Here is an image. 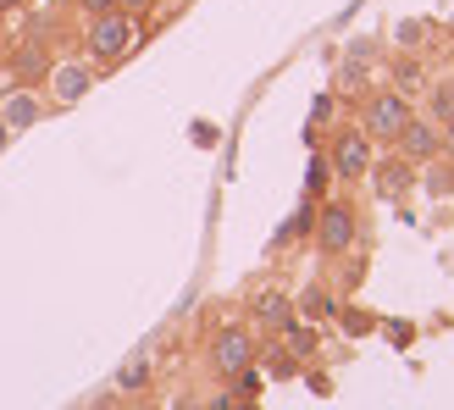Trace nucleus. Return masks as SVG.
Here are the masks:
<instances>
[{
	"mask_svg": "<svg viewBox=\"0 0 454 410\" xmlns=\"http://www.w3.org/2000/svg\"><path fill=\"white\" fill-rule=\"evenodd\" d=\"M416 117L411 95H399V89H377V95H366V106H360V133H366L372 145H394L399 128Z\"/></svg>",
	"mask_w": 454,
	"mask_h": 410,
	"instance_id": "1",
	"label": "nucleus"
},
{
	"mask_svg": "<svg viewBox=\"0 0 454 410\" xmlns=\"http://www.w3.org/2000/svg\"><path fill=\"white\" fill-rule=\"evenodd\" d=\"M310 233H316V249H322V261H344L349 249H355V239H360L355 205H349V200H327L322 211H316Z\"/></svg>",
	"mask_w": 454,
	"mask_h": 410,
	"instance_id": "2",
	"label": "nucleus"
},
{
	"mask_svg": "<svg viewBox=\"0 0 454 410\" xmlns=\"http://www.w3.org/2000/svg\"><path fill=\"white\" fill-rule=\"evenodd\" d=\"M133 44H139V22H133L122 6L100 12L95 22H89V56H95V61H122Z\"/></svg>",
	"mask_w": 454,
	"mask_h": 410,
	"instance_id": "3",
	"label": "nucleus"
},
{
	"mask_svg": "<svg viewBox=\"0 0 454 410\" xmlns=\"http://www.w3.org/2000/svg\"><path fill=\"white\" fill-rule=\"evenodd\" d=\"M249 367H255V338H249V327H239V322L216 327V338H211V372L222 382H233Z\"/></svg>",
	"mask_w": 454,
	"mask_h": 410,
	"instance_id": "4",
	"label": "nucleus"
},
{
	"mask_svg": "<svg viewBox=\"0 0 454 410\" xmlns=\"http://www.w3.org/2000/svg\"><path fill=\"white\" fill-rule=\"evenodd\" d=\"M372 139L360 128H338L333 133V145H327V167L344 177V184H360V177H372Z\"/></svg>",
	"mask_w": 454,
	"mask_h": 410,
	"instance_id": "5",
	"label": "nucleus"
},
{
	"mask_svg": "<svg viewBox=\"0 0 454 410\" xmlns=\"http://www.w3.org/2000/svg\"><path fill=\"white\" fill-rule=\"evenodd\" d=\"M394 150H399L411 167H427V162H438V155H443V128H438L433 117H411V122L399 128Z\"/></svg>",
	"mask_w": 454,
	"mask_h": 410,
	"instance_id": "6",
	"label": "nucleus"
},
{
	"mask_svg": "<svg viewBox=\"0 0 454 410\" xmlns=\"http://www.w3.org/2000/svg\"><path fill=\"white\" fill-rule=\"evenodd\" d=\"M372 172H377V189H382V200H404L411 194V184H416V167L404 162V155H394V162H372Z\"/></svg>",
	"mask_w": 454,
	"mask_h": 410,
	"instance_id": "7",
	"label": "nucleus"
},
{
	"mask_svg": "<svg viewBox=\"0 0 454 410\" xmlns=\"http://www.w3.org/2000/svg\"><path fill=\"white\" fill-rule=\"evenodd\" d=\"M421 117H433L438 128L454 122V83H433V95H427V111H421Z\"/></svg>",
	"mask_w": 454,
	"mask_h": 410,
	"instance_id": "8",
	"label": "nucleus"
},
{
	"mask_svg": "<svg viewBox=\"0 0 454 410\" xmlns=\"http://www.w3.org/2000/svg\"><path fill=\"white\" fill-rule=\"evenodd\" d=\"M34 117H39V100H34V95H12V100H6V117H0V122L17 133V128H28Z\"/></svg>",
	"mask_w": 454,
	"mask_h": 410,
	"instance_id": "9",
	"label": "nucleus"
},
{
	"mask_svg": "<svg viewBox=\"0 0 454 410\" xmlns=\"http://www.w3.org/2000/svg\"><path fill=\"white\" fill-rule=\"evenodd\" d=\"M150 377H155L150 360H133V367L117 372V389H122V394H139V389H150Z\"/></svg>",
	"mask_w": 454,
	"mask_h": 410,
	"instance_id": "10",
	"label": "nucleus"
},
{
	"mask_svg": "<svg viewBox=\"0 0 454 410\" xmlns=\"http://www.w3.org/2000/svg\"><path fill=\"white\" fill-rule=\"evenodd\" d=\"M255 322H288V300H283V294H261V300H255Z\"/></svg>",
	"mask_w": 454,
	"mask_h": 410,
	"instance_id": "11",
	"label": "nucleus"
},
{
	"mask_svg": "<svg viewBox=\"0 0 454 410\" xmlns=\"http://www.w3.org/2000/svg\"><path fill=\"white\" fill-rule=\"evenodd\" d=\"M416 83H421V61H416V56H404V61H394V89H399V95H411Z\"/></svg>",
	"mask_w": 454,
	"mask_h": 410,
	"instance_id": "12",
	"label": "nucleus"
},
{
	"mask_svg": "<svg viewBox=\"0 0 454 410\" xmlns=\"http://www.w3.org/2000/svg\"><path fill=\"white\" fill-rule=\"evenodd\" d=\"M283 338H288V350H300V355H310V350H316V333H310V327H300L294 316L283 322Z\"/></svg>",
	"mask_w": 454,
	"mask_h": 410,
	"instance_id": "13",
	"label": "nucleus"
},
{
	"mask_svg": "<svg viewBox=\"0 0 454 410\" xmlns=\"http://www.w3.org/2000/svg\"><path fill=\"white\" fill-rule=\"evenodd\" d=\"M83 89H89V73H83V67H67V73H61V95L73 100V95H83Z\"/></svg>",
	"mask_w": 454,
	"mask_h": 410,
	"instance_id": "14",
	"label": "nucleus"
},
{
	"mask_svg": "<svg viewBox=\"0 0 454 410\" xmlns=\"http://www.w3.org/2000/svg\"><path fill=\"white\" fill-rule=\"evenodd\" d=\"M433 34V22H399V44H421Z\"/></svg>",
	"mask_w": 454,
	"mask_h": 410,
	"instance_id": "15",
	"label": "nucleus"
},
{
	"mask_svg": "<svg viewBox=\"0 0 454 410\" xmlns=\"http://www.w3.org/2000/svg\"><path fill=\"white\" fill-rule=\"evenodd\" d=\"M427 167H433V162H427ZM427 189H433V194H449V189H454V177H449L443 167H433V172H427Z\"/></svg>",
	"mask_w": 454,
	"mask_h": 410,
	"instance_id": "16",
	"label": "nucleus"
},
{
	"mask_svg": "<svg viewBox=\"0 0 454 410\" xmlns=\"http://www.w3.org/2000/svg\"><path fill=\"white\" fill-rule=\"evenodd\" d=\"M327 172H333V167L322 162V155H316V162H310V194H322V189H327Z\"/></svg>",
	"mask_w": 454,
	"mask_h": 410,
	"instance_id": "17",
	"label": "nucleus"
},
{
	"mask_svg": "<svg viewBox=\"0 0 454 410\" xmlns=\"http://www.w3.org/2000/svg\"><path fill=\"white\" fill-rule=\"evenodd\" d=\"M117 6H122L128 17H145V12H155V0H117Z\"/></svg>",
	"mask_w": 454,
	"mask_h": 410,
	"instance_id": "18",
	"label": "nucleus"
},
{
	"mask_svg": "<svg viewBox=\"0 0 454 410\" xmlns=\"http://www.w3.org/2000/svg\"><path fill=\"white\" fill-rule=\"evenodd\" d=\"M78 6H83L89 17H100V12H117V0H78Z\"/></svg>",
	"mask_w": 454,
	"mask_h": 410,
	"instance_id": "19",
	"label": "nucleus"
},
{
	"mask_svg": "<svg viewBox=\"0 0 454 410\" xmlns=\"http://www.w3.org/2000/svg\"><path fill=\"white\" fill-rule=\"evenodd\" d=\"M443 155H449V162H454V122L443 128Z\"/></svg>",
	"mask_w": 454,
	"mask_h": 410,
	"instance_id": "20",
	"label": "nucleus"
},
{
	"mask_svg": "<svg viewBox=\"0 0 454 410\" xmlns=\"http://www.w3.org/2000/svg\"><path fill=\"white\" fill-rule=\"evenodd\" d=\"M6 139H12V128H6V122H0V145H6Z\"/></svg>",
	"mask_w": 454,
	"mask_h": 410,
	"instance_id": "21",
	"label": "nucleus"
}]
</instances>
